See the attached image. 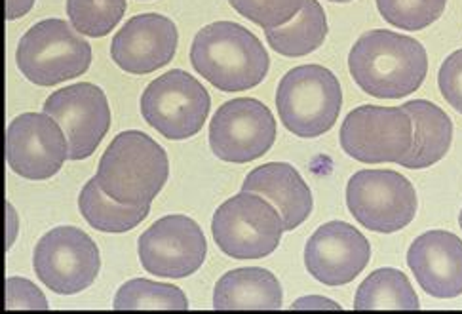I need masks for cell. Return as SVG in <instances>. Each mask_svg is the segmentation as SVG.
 Returning a JSON list of instances; mask_svg holds the SVG:
<instances>
[{
  "mask_svg": "<svg viewBox=\"0 0 462 314\" xmlns=\"http://www.w3.org/2000/svg\"><path fill=\"white\" fill-rule=\"evenodd\" d=\"M15 63L22 75L39 86L82 77L92 63V46L65 20L34 23L17 44Z\"/></svg>",
  "mask_w": 462,
  "mask_h": 314,
  "instance_id": "cell-5",
  "label": "cell"
},
{
  "mask_svg": "<svg viewBox=\"0 0 462 314\" xmlns=\"http://www.w3.org/2000/svg\"><path fill=\"white\" fill-rule=\"evenodd\" d=\"M448 0H377L379 14L402 31H422L438 22Z\"/></svg>",
  "mask_w": 462,
  "mask_h": 314,
  "instance_id": "cell-26",
  "label": "cell"
},
{
  "mask_svg": "<svg viewBox=\"0 0 462 314\" xmlns=\"http://www.w3.org/2000/svg\"><path fill=\"white\" fill-rule=\"evenodd\" d=\"M96 178L120 204H151L170 178V161L162 145L139 130L118 134L105 149Z\"/></svg>",
  "mask_w": 462,
  "mask_h": 314,
  "instance_id": "cell-3",
  "label": "cell"
},
{
  "mask_svg": "<svg viewBox=\"0 0 462 314\" xmlns=\"http://www.w3.org/2000/svg\"><path fill=\"white\" fill-rule=\"evenodd\" d=\"M143 269L160 278H187L206 261L208 244L200 225L189 216L171 214L154 221L137 240Z\"/></svg>",
  "mask_w": 462,
  "mask_h": 314,
  "instance_id": "cell-12",
  "label": "cell"
},
{
  "mask_svg": "<svg viewBox=\"0 0 462 314\" xmlns=\"http://www.w3.org/2000/svg\"><path fill=\"white\" fill-rule=\"evenodd\" d=\"M343 107L341 82L322 65H299L282 77L276 109L282 125L303 139L324 135Z\"/></svg>",
  "mask_w": 462,
  "mask_h": 314,
  "instance_id": "cell-4",
  "label": "cell"
},
{
  "mask_svg": "<svg viewBox=\"0 0 462 314\" xmlns=\"http://www.w3.org/2000/svg\"><path fill=\"white\" fill-rule=\"evenodd\" d=\"M346 206L367 231L398 233L417 216V190L394 170H362L348 180Z\"/></svg>",
  "mask_w": 462,
  "mask_h": 314,
  "instance_id": "cell-7",
  "label": "cell"
},
{
  "mask_svg": "<svg viewBox=\"0 0 462 314\" xmlns=\"http://www.w3.org/2000/svg\"><path fill=\"white\" fill-rule=\"evenodd\" d=\"M417 293L402 271L377 269L360 284L354 310H419Z\"/></svg>",
  "mask_w": 462,
  "mask_h": 314,
  "instance_id": "cell-23",
  "label": "cell"
},
{
  "mask_svg": "<svg viewBox=\"0 0 462 314\" xmlns=\"http://www.w3.org/2000/svg\"><path fill=\"white\" fill-rule=\"evenodd\" d=\"M126 0H67V17L86 37H106L122 22Z\"/></svg>",
  "mask_w": 462,
  "mask_h": 314,
  "instance_id": "cell-25",
  "label": "cell"
},
{
  "mask_svg": "<svg viewBox=\"0 0 462 314\" xmlns=\"http://www.w3.org/2000/svg\"><path fill=\"white\" fill-rule=\"evenodd\" d=\"M329 3H339V5H345V3H352V0H329Z\"/></svg>",
  "mask_w": 462,
  "mask_h": 314,
  "instance_id": "cell-33",
  "label": "cell"
},
{
  "mask_svg": "<svg viewBox=\"0 0 462 314\" xmlns=\"http://www.w3.org/2000/svg\"><path fill=\"white\" fill-rule=\"evenodd\" d=\"M42 109L63 128L69 139L70 161L90 159L111 128L109 101L92 82H79L53 92Z\"/></svg>",
  "mask_w": 462,
  "mask_h": 314,
  "instance_id": "cell-14",
  "label": "cell"
},
{
  "mask_svg": "<svg viewBox=\"0 0 462 314\" xmlns=\"http://www.w3.org/2000/svg\"><path fill=\"white\" fill-rule=\"evenodd\" d=\"M116 310H187V295L173 284L152 282L147 278H134L122 284L113 303Z\"/></svg>",
  "mask_w": 462,
  "mask_h": 314,
  "instance_id": "cell-24",
  "label": "cell"
},
{
  "mask_svg": "<svg viewBox=\"0 0 462 314\" xmlns=\"http://www.w3.org/2000/svg\"><path fill=\"white\" fill-rule=\"evenodd\" d=\"M228 3L245 20L269 31L288 25L303 10L307 0H228Z\"/></svg>",
  "mask_w": 462,
  "mask_h": 314,
  "instance_id": "cell-27",
  "label": "cell"
},
{
  "mask_svg": "<svg viewBox=\"0 0 462 314\" xmlns=\"http://www.w3.org/2000/svg\"><path fill=\"white\" fill-rule=\"evenodd\" d=\"M402 109L413 120V147L398 164L405 170H424L438 164L451 149L453 122L436 103L407 101Z\"/></svg>",
  "mask_w": 462,
  "mask_h": 314,
  "instance_id": "cell-20",
  "label": "cell"
},
{
  "mask_svg": "<svg viewBox=\"0 0 462 314\" xmlns=\"http://www.w3.org/2000/svg\"><path fill=\"white\" fill-rule=\"evenodd\" d=\"M283 231L278 209L264 197L247 190L225 200L211 219L217 248L240 261L263 259L276 252Z\"/></svg>",
  "mask_w": 462,
  "mask_h": 314,
  "instance_id": "cell-6",
  "label": "cell"
},
{
  "mask_svg": "<svg viewBox=\"0 0 462 314\" xmlns=\"http://www.w3.org/2000/svg\"><path fill=\"white\" fill-rule=\"evenodd\" d=\"M242 190L257 193L276 206L283 229L295 231L312 214L314 200L310 187L288 162H266L247 173Z\"/></svg>",
  "mask_w": 462,
  "mask_h": 314,
  "instance_id": "cell-18",
  "label": "cell"
},
{
  "mask_svg": "<svg viewBox=\"0 0 462 314\" xmlns=\"http://www.w3.org/2000/svg\"><path fill=\"white\" fill-rule=\"evenodd\" d=\"M79 209L88 225L101 233H128L143 223L151 212V204L128 206L105 195L97 178L88 181L79 197Z\"/></svg>",
  "mask_w": 462,
  "mask_h": 314,
  "instance_id": "cell-22",
  "label": "cell"
},
{
  "mask_svg": "<svg viewBox=\"0 0 462 314\" xmlns=\"http://www.w3.org/2000/svg\"><path fill=\"white\" fill-rule=\"evenodd\" d=\"M6 212H8V216H6V225H8L6 250H10V248H12V244H14V240H15V236H17V216H15V209H14V206H12L10 202L6 204Z\"/></svg>",
  "mask_w": 462,
  "mask_h": 314,
  "instance_id": "cell-32",
  "label": "cell"
},
{
  "mask_svg": "<svg viewBox=\"0 0 462 314\" xmlns=\"http://www.w3.org/2000/svg\"><path fill=\"white\" fill-rule=\"evenodd\" d=\"M69 139L48 113H23L6 130V161L17 176L42 181L56 176L69 159Z\"/></svg>",
  "mask_w": 462,
  "mask_h": 314,
  "instance_id": "cell-13",
  "label": "cell"
},
{
  "mask_svg": "<svg viewBox=\"0 0 462 314\" xmlns=\"http://www.w3.org/2000/svg\"><path fill=\"white\" fill-rule=\"evenodd\" d=\"M343 151L364 164L400 162L413 147V120L402 107L362 105L341 126Z\"/></svg>",
  "mask_w": 462,
  "mask_h": 314,
  "instance_id": "cell-10",
  "label": "cell"
},
{
  "mask_svg": "<svg viewBox=\"0 0 462 314\" xmlns=\"http://www.w3.org/2000/svg\"><path fill=\"white\" fill-rule=\"evenodd\" d=\"M46 310L44 293L25 278L10 276L6 281V310Z\"/></svg>",
  "mask_w": 462,
  "mask_h": 314,
  "instance_id": "cell-29",
  "label": "cell"
},
{
  "mask_svg": "<svg viewBox=\"0 0 462 314\" xmlns=\"http://www.w3.org/2000/svg\"><path fill=\"white\" fill-rule=\"evenodd\" d=\"M291 309H331V310H339L341 307L326 300V298H316V295H312V298H303L293 303Z\"/></svg>",
  "mask_w": 462,
  "mask_h": 314,
  "instance_id": "cell-31",
  "label": "cell"
},
{
  "mask_svg": "<svg viewBox=\"0 0 462 314\" xmlns=\"http://www.w3.org/2000/svg\"><path fill=\"white\" fill-rule=\"evenodd\" d=\"M190 63L221 92H245L259 86L271 69L269 51L252 31L235 22L209 23L197 32Z\"/></svg>",
  "mask_w": 462,
  "mask_h": 314,
  "instance_id": "cell-2",
  "label": "cell"
},
{
  "mask_svg": "<svg viewBox=\"0 0 462 314\" xmlns=\"http://www.w3.org/2000/svg\"><path fill=\"white\" fill-rule=\"evenodd\" d=\"M328 15L318 0H307L300 10L288 25L278 29H269L266 42L286 58L309 56L314 50L324 44L328 37Z\"/></svg>",
  "mask_w": 462,
  "mask_h": 314,
  "instance_id": "cell-21",
  "label": "cell"
},
{
  "mask_svg": "<svg viewBox=\"0 0 462 314\" xmlns=\"http://www.w3.org/2000/svg\"><path fill=\"white\" fill-rule=\"evenodd\" d=\"M37 0H6V20L14 22L27 15Z\"/></svg>",
  "mask_w": 462,
  "mask_h": 314,
  "instance_id": "cell-30",
  "label": "cell"
},
{
  "mask_svg": "<svg viewBox=\"0 0 462 314\" xmlns=\"http://www.w3.org/2000/svg\"><path fill=\"white\" fill-rule=\"evenodd\" d=\"M276 120L264 103L236 97L223 103L209 122V147L225 162L245 164L271 151Z\"/></svg>",
  "mask_w": 462,
  "mask_h": 314,
  "instance_id": "cell-11",
  "label": "cell"
},
{
  "mask_svg": "<svg viewBox=\"0 0 462 314\" xmlns=\"http://www.w3.org/2000/svg\"><path fill=\"white\" fill-rule=\"evenodd\" d=\"M407 265L419 286L438 300L462 295V240L449 231H429L407 250Z\"/></svg>",
  "mask_w": 462,
  "mask_h": 314,
  "instance_id": "cell-17",
  "label": "cell"
},
{
  "mask_svg": "<svg viewBox=\"0 0 462 314\" xmlns=\"http://www.w3.org/2000/svg\"><path fill=\"white\" fill-rule=\"evenodd\" d=\"M458 225H460V229H462V212H460V216H458Z\"/></svg>",
  "mask_w": 462,
  "mask_h": 314,
  "instance_id": "cell-34",
  "label": "cell"
},
{
  "mask_svg": "<svg viewBox=\"0 0 462 314\" xmlns=\"http://www.w3.org/2000/svg\"><path fill=\"white\" fill-rule=\"evenodd\" d=\"M283 293L278 278L261 267L225 272L213 290L216 310H278Z\"/></svg>",
  "mask_w": 462,
  "mask_h": 314,
  "instance_id": "cell-19",
  "label": "cell"
},
{
  "mask_svg": "<svg viewBox=\"0 0 462 314\" xmlns=\"http://www.w3.org/2000/svg\"><path fill=\"white\" fill-rule=\"evenodd\" d=\"M367 238L345 221H329L309 238L305 265L310 276L326 286L352 282L369 263Z\"/></svg>",
  "mask_w": 462,
  "mask_h": 314,
  "instance_id": "cell-15",
  "label": "cell"
},
{
  "mask_svg": "<svg viewBox=\"0 0 462 314\" xmlns=\"http://www.w3.org/2000/svg\"><path fill=\"white\" fill-rule=\"evenodd\" d=\"M180 32L175 23L160 14L130 17L113 37L111 58L130 75H149L166 67L177 51Z\"/></svg>",
  "mask_w": 462,
  "mask_h": 314,
  "instance_id": "cell-16",
  "label": "cell"
},
{
  "mask_svg": "<svg viewBox=\"0 0 462 314\" xmlns=\"http://www.w3.org/2000/svg\"><path fill=\"white\" fill-rule=\"evenodd\" d=\"M438 86L446 101L457 113L462 115V48L453 51L441 63L438 73Z\"/></svg>",
  "mask_w": 462,
  "mask_h": 314,
  "instance_id": "cell-28",
  "label": "cell"
},
{
  "mask_svg": "<svg viewBox=\"0 0 462 314\" xmlns=\"http://www.w3.org/2000/svg\"><path fill=\"white\" fill-rule=\"evenodd\" d=\"M211 97L204 86L183 69L154 78L141 96V115L160 135L183 142L197 135L208 120Z\"/></svg>",
  "mask_w": 462,
  "mask_h": 314,
  "instance_id": "cell-8",
  "label": "cell"
},
{
  "mask_svg": "<svg viewBox=\"0 0 462 314\" xmlns=\"http://www.w3.org/2000/svg\"><path fill=\"white\" fill-rule=\"evenodd\" d=\"M32 269L48 290L60 295H77L97 281L99 248L77 226H56L34 246Z\"/></svg>",
  "mask_w": 462,
  "mask_h": 314,
  "instance_id": "cell-9",
  "label": "cell"
},
{
  "mask_svg": "<svg viewBox=\"0 0 462 314\" xmlns=\"http://www.w3.org/2000/svg\"><path fill=\"white\" fill-rule=\"evenodd\" d=\"M348 71L365 94L379 99H402L422 86L429 73V56L413 37L375 29L354 42Z\"/></svg>",
  "mask_w": 462,
  "mask_h": 314,
  "instance_id": "cell-1",
  "label": "cell"
}]
</instances>
